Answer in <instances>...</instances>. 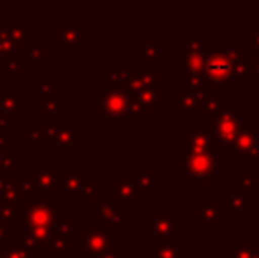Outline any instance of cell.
Here are the masks:
<instances>
[{"mask_svg": "<svg viewBox=\"0 0 259 258\" xmlns=\"http://www.w3.org/2000/svg\"><path fill=\"white\" fill-rule=\"evenodd\" d=\"M58 143L62 145L64 152H72L74 145L79 143V129L74 128L72 121H69V119H65L62 122V128L58 129Z\"/></svg>", "mask_w": 259, "mask_h": 258, "instance_id": "obj_8", "label": "cell"}, {"mask_svg": "<svg viewBox=\"0 0 259 258\" xmlns=\"http://www.w3.org/2000/svg\"><path fill=\"white\" fill-rule=\"evenodd\" d=\"M224 97L222 96H208V99L205 103L201 104V108H199V112H208V114H215L217 115L219 112L222 110V106H224Z\"/></svg>", "mask_w": 259, "mask_h": 258, "instance_id": "obj_32", "label": "cell"}, {"mask_svg": "<svg viewBox=\"0 0 259 258\" xmlns=\"http://www.w3.org/2000/svg\"><path fill=\"white\" fill-rule=\"evenodd\" d=\"M147 89V75L145 72H131V76L127 78V87L125 90L131 94V96H136L141 90Z\"/></svg>", "mask_w": 259, "mask_h": 258, "instance_id": "obj_26", "label": "cell"}, {"mask_svg": "<svg viewBox=\"0 0 259 258\" xmlns=\"http://www.w3.org/2000/svg\"><path fill=\"white\" fill-rule=\"evenodd\" d=\"M256 108H257V110H259V96L256 97Z\"/></svg>", "mask_w": 259, "mask_h": 258, "instance_id": "obj_59", "label": "cell"}, {"mask_svg": "<svg viewBox=\"0 0 259 258\" xmlns=\"http://www.w3.org/2000/svg\"><path fill=\"white\" fill-rule=\"evenodd\" d=\"M71 225H72V217L71 216H64L60 223H58V230H57V234H55V242H53L55 256L64 258L65 251H69V249L72 248Z\"/></svg>", "mask_w": 259, "mask_h": 258, "instance_id": "obj_7", "label": "cell"}, {"mask_svg": "<svg viewBox=\"0 0 259 258\" xmlns=\"http://www.w3.org/2000/svg\"><path fill=\"white\" fill-rule=\"evenodd\" d=\"M30 179L37 184V188L46 193H53L55 188H57V175H55V170L50 168H32Z\"/></svg>", "mask_w": 259, "mask_h": 258, "instance_id": "obj_10", "label": "cell"}, {"mask_svg": "<svg viewBox=\"0 0 259 258\" xmlns=\"http://www.w3.org/2000/svg\"><path fill=\"white\" fill-rule=\"evenodd\" d=\"M16 182V177L13 175H7V177H0V195H4L11 186H14Z\"/></svg>", "mask_w": 259, "mask_h": 258, "instance_id": "obj_45", "label": "cell"}, {"mask_svg": "<svg viewBox=\"0 0 259 258\" xmlns=\"http://www.w3.org/2000/svg\"><path fill=\"white\" fill-rule=\"evenodd\" d=\"M96 177H83L81 180V188H79V200L81 202H94L97 198V193H96Z\"/></svg>", "mask_w": 259, "mask_h": 258, "instance_id": "obj_25", "label": "cell"}, {"mask_svg": "<svg viewBox=\"0 0 259 258\" xmlns=\"http://www.w3.org/2000/svg\"><path fill=\"white\" fill-rule=\"evenodd\" d=\"M0 166H2V168H14V166H16V158H14V154L4 152V154L0 156Z\"/></svg>", "mask_w": 259, "mask_h": 258, "instance_id": "obj_44", "label": "cell"}, {"mask_svg": "<svg viewBox=\"0 0 259 258\" xmlns=\"http://www.w3.org/2000/svg\"><path fill=\"white\" fill-rule=\"evenodd\" d=\"M131 101L133 96L127 90H111L109 87H106L103 94L96 97V110L109 121H120L127 117Z\"/></svg>", "mask_w": 259, "mask_h": 258, "instance_id": "obj_5", "label": "cell"}, {"mask_svg": "<svg viewBox=\"0 0 259 258\" xmlns=\"http://www.w3.org/2000/svg\"><path fill=\"white\" fill-rule=\"evenodd\" d=\"M252 71L256 72V78L259 80V50H256V64L252 65Z\"/></svg>", "mask_w": 259, "mask_h": 258, "instance_id": "obj_54", "label": "cell"}, {"mask_svg": "<svg viewBox=\"0 0 259 258\" xmlns=\"http://www.w3.org/2000/svg\"><path fill=\"white\" fill-rule=\"evenodd\" d=\"M0 156H2V154H0ZM0 168H2V166H0Z\"/></svg>", "mask_w": 259, "mask_h": 258, "instance_id": "obj_62", "label": "cell"}, {"mask_svg": "<svg viewBox=\"0 0 259 258\" xmlns=\"http://www.w3.org/2000/svg\"><path fill=\"white\" fill-rule=\"evenodd\" d=\"M175 106H177L178 112H199V108H201L198 104V101H196L191 94H185V92H184V96L177 97Z\"/></svg>", "mask_w": 259, "mask_h": 258, "instance_id": "obj_30", "label": "cell"}, {"mask_svg": "<svg viewBox=\"0 0 259 258\" xmlns=\"http://www.w3.org/2000/svg\"><path fill=\"white\" fill-rule=\"evenodd\" d=\"M14 251L18 253L20 258H34L32 256V251H28V249H25V248H20V246H14Z\"/></svg>", "mask_w": 259, "mask_h": 258, "instance_id": "obj_51", "label": "cell"}, {"mask_svg": "<svg viewBox=\"0 0 259 258\" xmlns=\"http://www.w3.org/2000/svg\"><path fill=\"white\" fill-rule=\"evenodd\" d=\"M152 246H154V256L152 258H182L184 256V249L175 244L160 242V239L157 237V235H152Z\"/></svg>", "mask_w": 259, "mask_h": 258, "instance_id": "obj_14", "label": "cell"}, {"mask_svg": "<svg viewBox=\"0 0 259 258\" xmlns=\"http://www.w3.org/2000/svg\"><path fill=\"white\" fill-rule=\"evenodd\" d=\"M240 190H242L243 195H252L256 193L257 184L254 177H240Z\"/></svg>", "mask_w": 259, "mask_h": 258, "instance_id": "obj_38", "label": "cell"}, {"mask_svg": "<svg viewBox=\"0 0 259 258\" xmlns=\"http://www.w3.org/2000/svg\"><path fill=\"white\" fill-rule=\"evenodd\" d=\"M2 108L6 114H11V112L20 114V112H23L25 99L18 94V90L14 89V87H11V89L2 96Z\"/></svg>", "mask_w": 259, "mask_h": 258, "instance_id": "obj_17", "label": "cell"}, {"mask_svg": "<svg viewBox=\"0 0 259 258\" xmlns=\"http://www.w3.org/2000/svg\"><path fill=\"white\" fill-rule=\"evenodd\" d=\"M6 126H7V114L2 112V114H0V129L6 128Z\"/></svg>", "mask_w": 259, "mask_h": 258, "instance_id": "obj_55", "label": "cell"}, {"mask_svg": "<svg viewBox=\"0 0 259 258\" xmlns=\"http://www.w3.org/2000/svg\"><path fill=\"white\" fill-rule=\"evenodd\" d=\"M242 55L240 48H219V50H208L206 53V62L203 75L208 80V87H222L226 80L235 76V62L236 59Z\"/></svg>", "mask_w": 259, "mask_h": 258, "instance_id": "obj_1", "label": "cell"}, {"mask_svg": "<svg viewBox=\"0 0 259 258\" xmlns=\"http://www.w3.org/2000/svg\"><path fill=\"white\" fill-rule=\"evenodd\" d=\"M185 147H187V151L215 149V140L208 131H192L189 136H185Z\"/></svg>", "mask_w": 259, "mask_h": 258, "instance_id": "obj_11", "label": "cell"}, {"mask_svg": "<svg viewBox=\"0 0 259 258\" xmlns=\"http://www.w3.org/2000/svg\"><path fill=\"white\" fill-rule=\"evenodd\" d=\"M215 166H217L215 149L185 152V173L198 186L206 184L210 180V177L215 173Z\"/></svg>", "mask_w": 259, "mask_h": 258, "instance_id": "obj_4", "label": "cell"}, {"mask_svg": "<svg viewBox=\"0 0 259 258\" xmlns=\"http://www.w3.org/2000/svg\"><path fill=\"white\" fill-rule=\"evenodd\" d=\"M23 55L28 57L32 62H39L42 57L48 55V48H46V46H41V48H35V46H25Z\"/></svg>", "mask_w": 259, "mask_h": 258, "instance_id": "obj_35", "label": "cell"}, {"mask_svg": "<svg viewBox=\"0 0 259 258\" xmlns=\"http://www.w3.org/2000/svg\"><path fill=\"white\" fill-rule=\"evenodd\" d=\"M206 126L211 138L224 145H233L240 133L249 129V122L243 121L238 112L233 110L231 104H224L222 110L215 115V121H208Z\"/></svg>", "mask_w": 259, "mask_h": 258, "instance_id": "obj_2", "label": "cell"}, {"mask_svg": "<svg viewBox=\"0 0 259 258\" xmlns=\"http://www.w3.org/2000/svg\"><path fill=\"white\" fill-rule=\"evenodd\" d=\"M0 32L11 39L14 48H20V46L25 45V41H30L32 39V32L27 30L21 23H0Z\"/></svg>", "mask_w": 259, "mask_h": 258, "instance_id": "obj_9", "label": "cell"}, {"mask_svg": "<svg viewBox=\"0 0 259 258\" xmlns=\"http://www.w3.org/2000/svg\"><path fill=\"white\" fill-rule=\"evenodd\" d=\"M143 117H145V110L136 103V99L133 97V101H131V104H129V110H127L125 119H129V121H143Z\"/></svg>", "mask_w": 259, "mask_h": 258, "instance_id": "obj_36", "label": "cell"}, {"mask_svg": "<svg viewBox=\"0 0 259 258\" xmlns=\"http://www.w3.org/2000/svg\"><path fill=\"white\" fill-rule=\"evenodd\" d=\"M57 203L53 200L48 202H41V200H25L23 202V221H25V230L27 235L35 230H42V228H52L57 234L58 223L57 216Z\"/></svg>", "mask_w": 259, "mask_h": 258, "instance_id": "obj_3", "label": "cell"}, {"mask_svg": "<svg viewBox=\"0 0 259 258\" xmlns=\"http://www.w3.org/2000/svg\"><path fill=\"white\" fill-rule=\"evenodd\" d=\"M222 216H224V210L215 202H211V200H206V202L199 203V223L201 225H210Z\"/></svg>", "mask_w": 259, "mask_h": 258, "instance_id": "obj_16", "label": "cell"}, {"mask_svg": "<svg viewBox=\"0 0 259 258\" xmlns=\"http://www.w3.org/2000/svg\"><path fill=\"white\" fill-rule=\"evenodd\" d=\"M111 235L108 234L103 228L96 227V225H89L87 230L79 235V248L83 251H87L89 256H99L104 251H109L111 248Z\"/></svg>", "mask_w": 259, "mask_h": 258, "instance_id": "obj_6", "label": "cell"}, {"mask_svg": "<svg viewBox=\"0 0 259 258\" xmlns=\"http://www.w3.org/2000/svg\"><path fill=\"white\" fill-rule=\"evenodd\" d=\"M160 60V43L157 39L143 43V62L157 64Z\"/></svg>", "mask_w": 259, "mask_h": 258, "instance_id": "obj_27", "label": "cell"}, {"mask_svg": "<svg viewBox=\"0 0 259 258\" xmlns=\"http://www.w3.org/2000/svg\"><path fill=\"white\" fill-rule=\"evenodd\" d=\"M23 136H27L30 141H41L42 138L46 140V128L39 129V128H23Z\"/></svg>", "mask_w": 259, "mask_h": 258, "instance_id": "obj_39", "label": "cell"}, {"mask_svg": "<svg viewBox=\"0 0 259 258\" xmlns=\"http://www.w3.org/2000/svg\"><path fill=\"white\" fill-rule=\"evenodd\" d=\"M79 35H81L79 27H64L62 30H58L57 34H55V38L64 43L65 46H69V48H78Z\"/></svg>", "mask_w": 259, "mask_h": 258, "instance_id": "obj_22", "label": "cell"}, {"mask_svg": "<svg viewBox=\"0 0 259 258\" xmlns=\"http://www.w3.org/2000/svg\"><path fill=\"white\" fill-rule=\"evenodd\" d=\"M21 184H23V188H25V191H27V193H32V195H34V193H39V191H41V190L37 188V184H35L34 180L30 179V177H28V179H25Z\"/></svg>", "mask_w": 259, "mask_h": 258, "instance_id": "obj_47", "label": "cell"}, {"mask_svg": "<svg viewBox=\"0 0 259 258\" xmlns=\"http://www.w3.org/2000/svg\"><path fill=\"white\" fill-rule=\"evenodd\" d=\"M247 45H249L250 48L259 50V32H249V34H247Z\"/></svg>", "mask_w": 259, "mask_h": 258, "instance_id": "obj_48", "label": "cell"}, {"mask_svg": "<svg viewBox=\"0 0 259 258\" xmlns=\"http://www.w3.org/2000/svg\"><path fill=\"white\" fill-rule=\"evenodd\" d=\"M9 251H11V249L2 248V249H0V258H9Z\"/></svg>", "mask_w": 259, "mask_h": 258, "instance_id": "obj_56", "label": "cell"}, {"mask_svg": "<svg viewBox=\"0 0 259 258\" xmlns=\"http://www.w3.org/2000/svg\"><path fill=\"white\" fill-rule=\"evenodd\" d=\"M254 251L250 249V246L247 242H242L238 248L233 251V258H252Z\"/></svg>", "mask_w": 259, "mask_h": 258, "instance_id": "obj_43", "label": "cell"}, {"mask_svg": "<svg viewBox=\"0 0 259 258\" xmlns=\"http://www.w3.org/2000/svg\"><path fill=\"white\" fill-rule=\"evenodd\" d=\"M9 90V75L7 72H0V90Z\"/></svg>", "mask_w": 259, "mask_h": 258, "instance_id": "obj_50", "label": "cell"}, {"mask_svg": "<svg viewBox=\"0 0 259 258\" xmlns=\"http://www.w3.org/2000/svg\"><path fill=\"white\" fill-rule=\"evenodd\" d=\"M9 258H20V256H18V253L13 249V251H9Z\"/></svg>", "mask_w": 259, "mask_h": 258, "instance_id": "obj_58", "label": "cell"}, {"mask_svg": "<svg viewBox=\"0 0 259 258\" xmlns=\"http://www.w3.org/2000/svg\"><path fill=\"white\" fill-rule=\"evenodd\" d=\"M118 75L122 76V80H125V82H127V78L131 76L129 65H127V64H120V65H118Z\"/></svg>", "mask_w": 259, "mask_h": 258, "instance_id": "obj_49", "label": "cell"}, {"mask_svg": "<svg viewBox=\"0 0 259 258\" xmlns=\"http://www.w3.org/2000/svg\"><path fill=\"white\" fill-rule=\"evenodd\" d=\"M205 62H206V53L185 52V59H184L185 75H201L205 71Z\"/></svg>", "mask_w": 259, "mask_h": 258, "instance_id": "obj_15", "label": "cell"}, {"mask_svg": "<svg viewBox=\"0 0 259 258\" xmlns=\"http://www.w3.org/2000/svg\"><path fill=\"white\" fill-rule=\"evenodd\" d=\"M159 182H160L159 177H155L154 172H152L150 168H145L143 170V175L136 177V190H138V193H143V191L152 190V188L157 186Z\"/></svg>", "mask_w": 259, "mask_h": 258, "instance_id": "obj_28", "label": "cell"}, {"mask_svg": "<svg viewBox=\"0 0 259 258\" xmlns=\"http://www.w3.org/2000/svg\"><path fill=\"white\" fill-rule=\"evenodd\" d=\"M7 67H9V71H13V72H23L25 71V65L21 62H18L14 57H7Z\"/></svg>", "mask_w": 259, "mask_h": 258, "instance_id": "obj_46", "label": "cell"}, {"mask_svg": "<svg viewBox=\"0 0 259 258\" xmlns=\"http://www.w3.org/2000/svg\"><path fill=\"white\" fill-rule=\"evenodd\" d=\"M208 50V43L206 39H203L198 32H192L191 39L185 45V52H194V53H205Z\"/></svg>", "mask_w": 259, "mask_h": 258, "instance_id": "obj_31", "label": "cell"}, {"mask_svg": "<svg viewBox=\"0 0 259 258\" xmlns=\"http://www.w3.org/2000/svg\"><path fill=\"white\" fill-rule=\"evenodd\" d=\"M2 112H4V108H2V106H0V114H2Z\"/></svg>", "mask_w": 259, "mask_h": 258, "instance_id": "obj_61", "label": "cell"}, {"mask_svg": "<svg viewBox=\"0 0 259 258\" xmlns=\"http://www.w3.org/2000/svg\"><path fill=\"white\" fill-rule=\"evenodd\" d=\"M250 71H252V64L249 62V57L240 55L235 62V76L236 78H245Z\"/></svg>", "mask_w": 259, "mask_h": 258, "instance_id": "obj_33", "label": "cell"}, {"mask_svg": "<svg viewBox=\"0 0 259 258\" xmlns=\"http://www.w3.org/2000/svg\"><path fill=\"white\" fill-rule=\"evenodd\" d=\"M159 97H160L159 90L145 89V90H141L140 94H136L134 99H136V103L140 104V106L145 110V114H147V112H150L152 108H154V104L159 101Z\"/></svg>", "mask_w": 259, "mask_h": 258, "instance_id": "obj_24", "label": "cell"}, {"mask_svg": "<svg viewBox=\"0 0 259 258\" xmlns=\"http://www.w3.org/2000/svg\"><path fill=\"white\" fill-rule=\"evenodd\" d=\"M50 258H58V256H55V255H53V256H50ZM64 258H71V256H64Z\"/></svg>", "mask_w": 259, "mask_h": 258, "instance_id": "obj_60", "label": "cell"}, {"mask_svg": "<svg viewBox=\"0 0 259 258\" xmlns=\"http://www.w3.org/2000/svg\"><path fill=\"white\" fill-rule=\"evenodd\" d=\"M111 191L118 195L122 200H125V202H133V200H136L138 195L136 177H120L118 182L111 186Z\"/></svg>", "mask_w": 259, "mask_h": 258, "instance_id": "obj_13", "label": "cell"}, {"mask_svg": "<svg viewBox=\"0 0 259 258\" xmlns=\"http://www.w3.org/2000/svg\"><path fill=\"white\" fill-rule=\"evenodd\" d=\"M103 78L106 82H109V89L111 90H122L120 85H122V76L118 75V71H106L103 75Z\"/></svg>", "mask_w": 259, "mask_h": 258, "instance_id": "obj_40", "label": "cell"}, {"mask_svg": "<svg viewBox=\"0 0 259 258\" xmlns=\"http://www.w3.org/2000/svg\"><path fill=\"white\" fill-rule=\"evenodd\" d=\"M175 228H177V221L173 217H154V235L159 239L167 237L171 232H175Z\"/></svg>", "mask_w": 259, "mask_h": 258, "instance_id": "obj_23", "label": "cell"}, {"mask_svg": "<svg viewBox=\"0 0 259 258\" xmlns=\"http://www.w3.org/2000/svg\"><path fill=\"white\" fill-rule=\"evenodd\" d=\"M25 193H27V191H25L23 184H14V186H11L9 190L2 195V198L13 200V202H21V200L25 202Z\"/></svg>", "mask_w": 259, "mask_h": 258, "instance_id": "obj_34", "label": "cell"}, {"mask_svg": "<svg viewBox=\"0 0 259 258\" xmlns=\"http://www.w3.org/2000/svg\"><path fill=\"white\" fill-rule=\"evenodd\" d=\"M97 258H120V253L118 251H111V249H109V251H104L103 255H99Z\"/></svg>", "mask_w": 259, "mask_h": 258, "instance_id": "obj_53", "label": "cell"}, {"mask_svg": "<svg viewBox=\"0 0 259 258\" xmlns=\"http://www.w3.org/2000/svg\"><path fill=\"white\" fill-rule=\"evenodd\" d=\"M0 225H4V227L16 225V202L0 198Z\"/></svg>", "mask_w": 259, "mask_h": 258, "instance_id": "obj_19", "label": "cell"}, {"mask_svg": "<svg viewBox=\"0 0 259 258\" xmlns=\"http://www.w3.org/2000/svg\"><path fill=\"white\" fill-rule=\"evenodd\" d=\"M46 143L48 145L58 143V129H57V122L55 121L46 122Z\"/></svg>", "mask_w": 259, "mask_h": 258, "instance_id": "obj_41", "label": "cell"}, {"mask_svg": "<svg viewBox=\"0 0 259 258\" xmlns=\"http://www.w3.org/2000/svg\"><path fill=\"white\" fill-rule=\"evenodd\" d=\"M39 92L41 96H53L57 94V82L55 80H50V78H45L39 82Z\"/></svg>", "mask_w": 259, "mask_h": 258, "instance_id": "obj_37", "label": "cell"}, {"mask_svg": "<svg viewBox=\"0 0 259 258\" xmlns=\"http://www.w3.org/2000/svg\"><path fill=\"white\" fill-rule=\"evenodd\" d=\"M39 110L45 112V114H62L64 112V104H60L53 96H39Z\"/></svg>", "mask_w": 259, "mask_h": 258, "instance_id": "obj_29", "label": "cell"}, {"mask_svg": "<svg viewBox=\"0 0 259 258\" xmlns=\"http://www.w3.org/2000/svg\"><path fill=\"white\" fill-rule=\"evenodd\" d=\"M256 140H257V133L252 128H249L247 131H243V133H240V136L235 140V143L231 145V149L235 152H238V154H243V152L249 151L252 145L257 143Z\"/></svg>", "mask_w": 259, "mask_h": 258, "instance_id": "obj_20", "label": "cell"}, {"mask_svg": "<svg viewBox=\"0 0 259 258\" xmlns=\"http://www.w3.org/2000/svg\"><path fill=\"white\" fill-rule=\"evenodd\" d=\"M247 207H249V198H247V195H243V193L231 195L224 202V209H228L235 217H238L240 214L247 209Z\"/></svg>", "mask_w": 259, "mask_h": 258, "instance_id": "obj_21", "label": "cell"}, {"mask_svg": "<svg viewBox=\"0 0 259 258\" xmlns=\"http://www.w3.org/2000/svg\"><path fill=\"white\" fill-rule=\"evenodd\" d=\"M4 239H6V227L0 225V241H4Z\"/></svg>", "mask_w": 259, "mask_h": 258, "instance_id": "obj_57", "label": "cell"}, {"mask_svg": "<svg viewBox=\"0 0 259 258\" xmlns=\"http://www.w3.org/2000/svg\"><path fill=\"white\" fill-rule=\"evenodd\" d=\"M97 212H99L101 219L109 225H127V221H129L127 216H123L118 209H115V207L109 202H106V200H101V202L97 203Z\"/></svg>", "mask_w": 259, "mask_h": 258, "instance_id": "obj_12", "label": "cell"}, {"mask_svg": "<svg viewBox=\"0 0 259 258\" xmlns=\"http://www.w3.org/2000/svg\"><path fill=\"white\" fill-rule=\"evenodd\" d=\"M0 53H6V55L13 57L14 53V45L11 43V39L7 38L6 34H2L0 32Z\"/></svg>", "mask_w": 259, "mask_h": 258, "instance_id": "obj_42", "label": "cell"}, {"mask_svg": "<svg viewBox=\"0 0 259 258\" xmlns=\"http://www.w3.org/2000/svg\"><path fill=\"white\" fill-rule=\"evenodd\" d=\"M7 149H9V143H7V136L0 134V154H4V152H9Z\"/></svg>", "mask_w": 259, "mask_h": 258, "instance_id": "obj_52", "label": "cell"}, {"mask_svg": "<svg viewBox=\"0 0 259 258\" xmlns=\"http://www.w3.org/2000/svg\"><path fill=\"white\" fill-rule=\"evenodd\" d=\"M81 173H79L78 168H65L62 172V184H64V190L67 193L74 195L79 193V188H81Z\"/></svg>", "mask_w": 259, "mask_h": 258, "instance_id": "obj_18", "label": "cell"}]
</instances>
